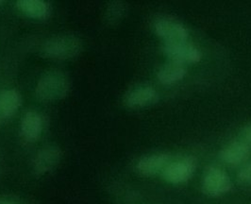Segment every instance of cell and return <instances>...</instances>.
I'll return each instance as SVG.
<instances>
[{
  "instance_id": "52a82bcc",
  "label": "cell",
  "mask_w": 251,
  "mask_h": 204,
  "mask_svg": "<svg viewBox=\"0 0 251 204\" xmlns=\"http://www.w3.org/2000/svg\"><path fill=\"white\" fill-rule=\"evenodd\" d=\"M251 156V146L245 141H236L225 147L220 153V159L229 166L245 164Z\"/></svg>"
},
{
  "instance_id": "2e32d148",
  "label": "cell",
  "mask_w": 251,
  "mask_h": 204,
  "mask_svg": "<svg viewBox=\"0 0 251 204\" xmlns=\"http://www.w3.org/2000/svg\"><path fill=\"white\" fill-rule=\"evenodd\" d=\"M238 181L243 185H251V163L243 166L237 175Z\"/></svg>"
},
{
  "instance_id": "9a60e30c",
  "label": "cell",
  "mask_w": 251,
  "mask_h": 204,
  "mask_svg": "<svg viewBox=\"0 0 251 204\" xmlns=\"http://www.w3.org/2000/svg\"><path fill=\"white\" fill-rule=\"evenodd\" d=\"M126 12L125 3L121 1H113L105 9L104 20L109 25H115L120 22Z\"/></svg>"
},
{
  "instance_id": "e0dca14e",
  "label": "cell",
  "mask_w": 251,
  "mask_h": 204,
  "mask_svg": "<svg viewBox=\"0 0 251 204\" xmlns=\"http://www.w3.org/2000/svg\"><path fill=\"white\" fill-rule=\"evenodd\" d=\"M0 204H25L20 200H16L13 198H0Z\"/></svg>"
},
{
  "instance_id": "7a4b0ae2",
  "label": "cell",
  "mask_w": 251,
  "mask_h": 204,
  "mask_svg": "<svg viewBox=\"0 0 251 204\" xmlns=\"http://www.w3.org/2000/svg\"><path fill=\"white\" fill-rule=\"evenodd\" d=\"M82 50L80 39L71 34H62L46 40L41 48V53L48 59L64 61L77 57Z\"/></svg>"
},
{
  "instance_id": "8992f818",
  "label": "cell",
  "mask_w": 251,
  "mask_h": 204,
  "mask_svg": "<svg viewBox=\"0 0 251 204\" xmlns=\"http://www.w3.org/2000/svg\"><path fill=\"white\" fill-rule=\"evenodd\" d=\"M163 52L176 64H195L201 60V51L187 42L164 43Z\"/></svg>"
},
{
  "instance_id": "3957f363",
  "label": "cell",
  "mask_w": 251,
  "mask_h": 204,
  "mask_svg": "<svg viewBox=\"0 0 251 204\" xmlns=\"http://www.w3.org/2000/svg\"><path fill=\"white\" fill-rule=\"evenodd\" d=\"M232 183L226 172L216 166H209L202 178V191L212 198H218L230 191Z\"/></svg>"
},
{
  "instance_id": "ac0fdd59",
  "label": "cell",
  "mask_w": 251,
  "mask_h": 204,
  "mask_svg": "<svg viewBox=\"0 0 251 204\" xmlns=\"http://www.w3.org/2000/svg\"><path fill=\"white\" fill-rule=\"evenodd\" d=\"M243 137H244V141L251 146V124L245 128L243 132Z\"/></svg>"
},
{
  "instance_id": "277c9868",
  "label": "cell",
  "mask_w": 251,
  "mask_h": 204,
  "mask_svg": "<svg viewBox=\"0 0 251 204\" xmlns=\"http://www.w3.org/2000/svg\"><path fill=\"white\" fill-rule=\"evenodd\" d=\"M197 165V160L192 156L170 162L163 171V178L171 184L184 183L193 177Z\"/></svg>"
},
{
  "instance_id": "9c48e42d",
  "label": "cell",
  "mask_w": 251,
  "mask_h": 204,
  "mask_svg": "<svg viewBox=\"0 0 251 204\" xmlns=\"http://www.w3.org/2000/svg\"><path fill=\"white\" fill-rule=\"evenodd\" d=\"M156 33L165 41V43L186 42L188 31L185 26L173 20L163 19L155 24Z\"/></svg>"
},
{
  "instance_id": "d6986e66",
  "label": "cell",
  "mask_w": 251,
  "mask_h": 204,
  "mask_svg": "<svg viewBox=\"0 0 251 204\" xmlns=\"http://www.w3.org/2000/svg\"><path fill=\"white\" fill-rule=\"evenodd\" d=\"M3 120H4V117L1 115V114H0V125H1V123L3 122Z\"/></svg>"
},
{
  "instance_id": "ba28073f",
  "label": "cell",
  "mask_w": 251,
  "mask_h": 204,
  "mask_svg": "<svg viewBox=\"0 0 251 204\" xmlns=\"http://www.w3.org/2000/svg\"><path fill=\"white\" fill-rule=\"evenodd\" d=\"M170 163V155L167 153H156L140 159L136 164V170L140 175L152 177L163 172Z\"/></svg>"
},
{
  "instance_id": "4fadbf2b",
  "label": "cell",
  "mask_w": 251,
  "mask_h": 204,
  "mask_svg": "<svg viewBox=\"0 0 251 204\" xmlns=\"http://www.w3.org/2000/svg\"><path fill=\"white\" fill-rule=\"evenodd\" d=\"M22 99L15 89H5L0 93V114L4 119L13 116L20 108Z\"/></svg>"
},
{
  "instance_id": "5b68a950",
  "label": "cell",
  "mask_w": 251,
  "mask_h": 204,
  "mask_svg": "<svg viewBox=\"0 0 251 204\" xmlns=\"http://www.w3.org/2000/svg\"><path fill=\"white\" fill-rule=\"evenodd\" d=\"M63 159V152L59 147L48 146L41 149L35 155L32 163L34 173L43 176L53 171L60 165Z\"/></svg>"
},
{
  "instance_id": "8fae6325",
  "label": "cell",
  "mask_w": 251,
  "mask_h": 204,
  "mask_svg": "<svg viewBox=\"0 0 251 204\" xmlns=\"http://www.w3.org/2000/svg\"><path fill=\"white\" fill-rule=\"evenodd\" d=\"M44 129L43 116L35 111L26 112L21 121L20 132L22 138L28 143L37 140Z\"/></svg>"
},
{
  "instance_id": "ffe728a7",
  "label": "cell",
  "mask_w": 251,
  "mask_h": 204,
  "mask_svg": "<svg viewBox=\"0 0 251 204\" xmlns=\"http://www.w3.org/2000/svg\"><path fill=\"white\" fill-rule=\"evenodd\" d=\"M2 4H3V1H1V0H0V6H1Z\"/></svg>"
},
{
  "instance_id": "30bf717a",
  "label": "cell",
  "mask_w": 251,
  "mask_h": 204,
  "mask_svg": "<svg viewBox=\"0 0 251 204\" xmlns=\"http://www.w3.org/2000/svg\"><path fill=\"white\" fill-rule=\"evenodd\" d=\"M158 94L151 86H138L129 90L124 97L126 106L132 109H137L149 106L157 102Z\"/></svg>"
},
{
  "instance_id": "5bb4252c",
  "label": "cell",
  "mask_w": 251,
  "mask_h": 204,
  "mask_svg": "<svg viewBox=\"0 0 251 204\" xmlns=\"http://www.w3.org/2000/svg\"><path fill=\"white\" fill-rule=\"evenodd\" d=\"M186 74V69L183 64H176L172 62L171 64H165L158 71V79L163 84H172L179 81Z\"/></svg>"
},
{
  "instance_id": "6da1fadb",
  "label": "cell",
  "mask_w": 251,
  "mask_h": 204,
  "mask_svg": "<svg viewBox=\"0 0 251 204\" xmlns=\"http://www.w3.org/2000/svg\"><path fill=\"white\" fill-rule=\"evenodd\" d=\"M70 89L69 77L62 70L46 71L38 80L35 94L43 102H54L64 99Z\"/></svg>"
},
{
  "instance_id": "7c38bea8",
  "label": "cell",
  "mask_w": 251,
  "mask_h": 204,
  "mask_svg": "<svg viewBox=\"0 0 251 204\" xmlns=\"http://www.w3.org/2000/svg\"><path fill=\"white\" fill-rule=\"evenodd\" d=\"M16 7L20 13L32 19H47L50 15V6L42 0H19Z\"/></svg>"
}]
</instances>
